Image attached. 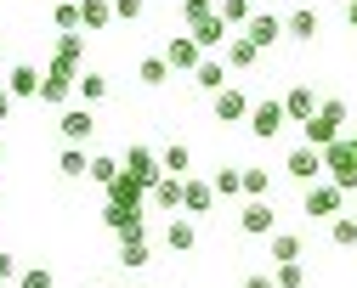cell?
<instances>
[{"label":"cell","mask_w":357,"mask_h":288,"mask_svg":"<svg viewBox=\"0 0 357 288\" xmlns=\"http://www.w3.org/2000/svg\"><path fill=\"white\" fill-rule=\"evenodd\" d=\"M346 23H351V29H357V0H346Z\"/></svg>","instance_id":"obj_45"},{"label":"cell","mask_w":357,"mask_h":288,"mask_svg":"<svg viewBox=\"0 0 357 288\" xmlns=\"http://www.w3.org/2000/svg\"><path fill=\"white\" fill-rule=\"evenodd\" d=\"M221 63L227 68H255L261 63V45L250 34H227V45H221Z\"/></svg>","instance_id":"obj_17"},{"label":"cell","mask_w":357,"mask_h":288,"mask_svg":"<svg viewBox=\"0 0 357 288\" xmlns=\"http://www.w3.org/2000/svg\"><path fill=\"white\" fill-rule=\"evenodd\" d=\"M188 34L199 40V51L210 57V51H221V45H227V34H233V29H227V23H221V12H204L199 23H188Z\"/></svg>","instance_id":"obj_10"},{"label":"cell","mask_w":357,"mask_h":288,"mask_svg":"<svg viewBox=\"0 0 357 288\" xmlns=\"http://www.w3.org/2000/svg\"><path fill=\"white\" fill-rule=\"evenodd\" d=\"M199 57H204V51H199V40H193V34H170V40H165V63H170L176 74H193Z\"/></svg>","instance_id":"obj_12"},{"label":"cell","mask_w":357,"mask_h":288,"mask_svg":"<svg viewBox=\"0 0 357 288\" xmlns=\"http://www.w3.org/2000/svg\"><path fill=\"white\" fill-rule=\"evenodd\" d=\"M238 226H244V237H273V226H278L273 198H250V204H244V215H238Z\"/></svg>","instance_id":"obj_11"},{"label":"cell","mask_w":357,"mask_h":288,"mask_svg":"<svg viewBox=\"0 0 357 288\" xmlns=\"http://www.w3.org/2000/svg\"><path fill=\"white\" fill-rule=\"evenodd\" d=\"M284 113H289V125H306L312 113H318V90L312 85H289L284 90Z\"/></svg>","instance_id":"obj_18"},{"label":"cell","mask_w":357,"mask_h":288,"mask_svg":"<svg viewBox=\"0 0 357 288\" xmlns=\"http://www.w3.org/2000/svg\"><path fill=\"white\" fill-rule=\"evenodd\" d=\"M284 175L289 181H301V186H312V181H324V147H312V141H301V147L284 159Z\"/></svg>","instance_id":"obj_7"},{"label":"cell","mask_w":357,"mask_h":288,"mask_svg":"<svg viewBox=\"0 0 357 288\" xmlns=\"http://www.w3.org/2000/svg\"><path fill=\"white\" fill-rule=\"evenodd\" d=\"M210 209H215V186H210V181H182V215L199 221V215H210Z\"/></svg>","instance_id":"obj_20"},{"label":"cell","mask_w":357,"mask_h":288,"mask_svg":"<svg viewBox=\"0 0 357 288\" xmlns=\"http://www.w3.org/2000/svg\"><path fill=\"white\" fill-rule=\"evenodd\" d=\"M6 277H17V260H12L6 249H0V282H6Z\"/></svg>","instance_id":"obj_44"},{"label":"cell","mask_w":357,"mask_h":288,"mask_svg":"<svg viewBox=\"0 0 357 288\" xmlns=\"http://www.w3.org/2000/svg\"><path fill=\"white\" fill-rule=\"evenodd\" d=\"M108 90H114V85H108V74H97V68L85 74V68H79V85H74V96H79L85 108H91V102H108Z\"/></svg>","instance_id":"obj_25"},{"label":"cell","mask_w":357,"mask_h":288,"mask_svg":"<svg viewBox=\"0 0 357 288\" xmlns=\"http://www.w3.org/2000/svg\"><path fill=\"white\" fill-rule=\"evenodd\" d=\"M74 85H79V68L52 57L46 74H40V102H46V108H68V102H74Z\"/></svg>","instance_id":"obj_2"},{"label":"cell","mask_w":357,"mask_h":288,"mask_svg":"<svg viewBox=\"0 0 357 288\" xmlns=\"http://www.w3.org/2000/svg\"><path fill=\"white\" fill-rule=\"evenodd\" d=\"M284 34H289L295 45H312V40L324 34V17L312 12V6H301V12H289V17H284Z\"/></svg>","instance_id":"obj_16"},{"label":"cell","mask_w":357,"mask_h":288,"mask_svg":"<svg viewBox=\"0 0 357 288\" xmlns=\"http://www.w3.org/2000/svg\"><path fill=\"white\" fill-rule=\"evenodd\" d=\"M114 175H119V159H108V153H91V181H97V186H108Z\"/></svg>","instance_id":"obj_39"},{"label":"cell","mask_w":357,"mask_h":288,"mask_svg":"<svg viewBox=\"0 0 357 288\" xmlns=\"http://www.w3.org/2000/svg\"><path fill=\"white\" fill-rule=\"evenodd\" d=\"M119 266H125V271L148 266V226H142V232H125V237H119Z\"/></svg>","instance_id":"obj_23"},{"label":"cell","mask_w":357,"mask_h":288,"mask_svg":"<svg viewBox=\"0 0 357 288\" xmlns=\"http://www.w3.org/2000/svg\"><path fill=\"white\" fill-rule=\"evenodd\" d=\"M102 192H108V204H125V209H148V186H142L137 175H125V170H119V175H114Z\"/></svg>","instance_id":"obj_13"},{"label":"cell","mask_w":357,"mask_h":288,"mask_svg":"<svg viewBox=\"0 0 357 288\" xmlns=\"http://www.w3.org/2000/svg\"><path fill=\"white\" fill-rule=\"evenodd\" d=\"M346 198H351V192L335 186L329 175H324V181H312V186H301V209H306L312 221H335V215H346Z\"/></svg>","instance_id":"obj_1"},{"label":"cell","mask_w":357,"mask_h":288,"mask_svg":"<svg viewBox=\"0 0 357 288\" xmlns=\"http://www.w3.org/2000/svg\"><path fill=\"white\" fill-rule=\"evenodd\" d=\"M244 198H273V181H266V170H244Z\"/></svg>","instance_id":"obj_38"},{"label":"cell","mask_w":357,"mask_h":288,"mask_svg":"<svg viewBox=\"0 0 357 288\" xmlns=\"http://www.w3.org/2000/svg\"><path fill=\"white\" fill-rule=\"evenodd\" d=\"M165 243H170V255H193V249H199V226H193V215H170Z\"/></svg>","instance_id":"obj_15"},{"label":"cell","mask_w":357,"mask_h":288,"mask_svg":"<svg viewBox=\"0 0 357 288\" xmlns=\"http://www.w3.org/2000/svg\"><path fill=\"white\" fill-rule=\"evenodd\" d=\"M114 17H125V23H137V17H142V0H114Z\"/></svg>","instance_id":"obj_41"},{"label":"cell","mask_w":357,"mask_h":288,"mask_svg":"<svg viewBox=\"0 0 357 288\" xmlns=\"http://www.w3.org/2000/svg\"><path fill=\"white\" fill-rule=\"evenodd\" d=\"M244 125H250L255 141H273V136L289 125V113H284V102H273V96H266V102H250V119H244Z\"/></svg>","instance_id":"obj_6"},{"label":"cell","mask_w":357,"mask_h":288,"mask_svg":"<svg viewBox=\"0 0 357 288\" xmlns=\"http://www.w3.org/2000/svg\"><path fill=\"white\" fill-rule=\"evenodd\" d=\"M6 90L17 96V102H34V96H40V68H34V63H17V68L6 74Z\"/></svg>","instance_id":"obj_22"},{"label":"cell","mask_w":357,"mask_h":288,"mask_svg":"<svg viewBox=\"0 0 357 288\" xmlns=\"http://www.w3.org/2000/svg\"><path fill=\"white\" fill-rule=\"evenodd\" d=\"M340 125H346V102H318V113H312L306 125H301V136L312 141V147H329V141H340Z\"/></svg>","instance_id":"obj_3"},{"label":"cell","mask_w":357,"mask_h":288,"mask_svg":"<svg viewBox=\"0 0 357 288\" xmlns=\"http://www.w3.org/2000/svg\"><path fill=\"white\" fill-rule=\"evenodd\" d=\"M57 175H68V181L91 175V159H85V147H68V141H63V153H57Z\"/></svg>","instance_id":"obj_28"},{"label":"cell","mask_w":357,"mask_h":288,"mask_svg":"<svg viewBox=\"0 0 357 288\" xmlns=\"http://www.w3.org/2000/svg\"><path fill=\"white\" fill-rule=\"evenodd\" d=\"M57 136L68 141V147H85V141L97 136V113L85 108V102H79V108H74V102H68V108H57Z\"/></svg>","instance_id":"obj_5"},{"label":"cell","mask_w":357,"mask_h":288,"mask_svg":"<svg viewBox=\"0 0 357 288\" xmlns=\"http://www.w3.org/2000/svg\"><path fill=\"white\" fill-rule=\"evenodd\" d=\"M351 198H357V192H351ZM351 215H357V209H351Z\"/></svg>","instance_id":"obj_48"},{"label":"cell","mask_w":357,"mask_h":288,"mask_svg":"<svg viewBox=\"0 0 357 288\" xmlns=\"http://www.w3.org/2000/svg\"><path fill=\"white\" fill-rule=\"evenodd\" d=\"M266 255H273V266L278 260H301V237L295 232H273V249H266Z\"/></svg>","instance_id":"obj_34"},{"label":"cell","mask_w":357,"mask_h":288,"mask_svg":"<svg viewBox=\"0 0 357 288\" xmlns=\"http://www.w3.org/2000/svg\"><path fill=\"white\" fill-rule=\"evenodd\" d=\"M0 153H6V141H0Z\"/></svg>","instance_id":"obj_47"},{"label":"cell","mask_w":357,"mask_h":288,"mask_svg":"<svg viewBox=\"0 0 357 288\" xmlns=\"http://www.w3.org/2000/svg\"><path fill=\"white\" fill-rule=\"evenodd\" d=\"M52 23H57L63 34H74V29H85V23H79V0H57V12H52Z\"/></svg>","instance_id":"obj_35"},{"label":"cell","mask_w":357,"mask_h":288,"mask_svg":"<svg viewBox=\"0 0 357 288\" xmlns=\"http://www.w3.org/2000/svg\"><path fill=\"white\" fill-rule=\"evenodd\" d=\"M17 288H57V277H52L46 266H23V271H17Z\"/></svg>","instance_id":"obj_37"},{"label":"cell","mask_w":357,"mask_h":288,"mask_svg":"<svg viewBox=\"0 0 357 288\" xmlns=\"http://www.w3.org/2000/svg\"><path fill=\"white\" fill-rule=\"evenodd\" d=\"M273 277H278V288H306V266L301 260H278Z\"/></svg>","instance_id":"obj_36"},{"label":"cell","mask_w":357,"mask_h":288,"mask_svg":"<svg viewBox=\"0 0 357 288\" xmlns=\"http://www.w3.org/2000/svg\"><path fill=\"white\" fill-rule=\"evenodd\" d=\"M79 23L91 29V34H102L114 23V0H79Z\"/></svg>","instance_id":"obj_26"},{"label":"cell","mask_w":357,"mask_h":288,"mask_svg":"<svg viewBox=\"0 0 357 288\" xmlns=\"http://www.w3.org/2000/svg\"><path fill=\"white\" fill-rule=\"evenodd\" d=\"M0 51H6V40H0Z\"/></svg>","instance_id":"obj_46"},{"label":"cell","mask_w":357,"mask_h":288,"mask_svg":"<svg viewBox=\"0 0 357 288\" xmlns=\"http://www.w3.org/2000/svg\"><path fill=\"white\" fill-rule=\"evenodd\" d=\"M204 12H215V0H182V23H199Z\"/></svg>","instance_id":"obj_40"},{"label":"cell","mask_w":357,"mask_h":288,"mask_svg":"<svg viewBox=\"0 0 357 288\" xmlns=\"http://www.w3.org/2000/svg\"><path fill=\"white\" fill-rule=\"evenodd\" d=\"M182 181L188 175H159L148 186V209H165V215H182Z\"/></svg>","instance_id":"obj_14"},{"label":"cell","mask_w":357,"mask_h":288,"mask_svg":"<svg viewBox=\"0 0 357 288\" xmlns=\"http://www.w3.org/2000/svg\"><path fill=\"white\" fill-rule=\"evenodd\" d=\"M210 186H215V198H244V170H215Z\"/></svg>","instance_id":"obj_32"},{"label":"cell","mask_w":357,"mask_h":288,"mask_svg":"<svg viewBox=\"0 0 357 288\" xmlns=\"http://www.w3.org/2000/svg\"><path fill=\"white\" fill-rule=\"evenodd\" d=\"M159 164H165V175H188V164H193V147H182V141H170V147L159 153Z\"/></svg>","instance_id":"obj_33"},{"label":"cell","mask_w":357,"mask_h":288,"mask_svg":"<svg viewBox=\"0 0 357 288\" xmlns=\"http://www.w3.org/2000/svg\"><path fill=\"white\" fill-rule=\"evenodd\" d=\"M244 34L261 45V51H273V45L284 40V17H273V12H255V17L244 23Z\"/></svg>","instance_id":"obj_19"},{"label":"cell","mask_w":357,"mask_h":288,"mask_svg":"<svg viewBox=\"0 0 357 288\" xmlns=\"http://www.w3.org/2000/svg\"><path fill=\"white\" fill-rule=\"evenodd\" d=\"M329 243L335 249H357V215H335L329 221Z\"/></svg>","instance_id":"obj_31"},{"label":"cell","mask_w":357,"mask_h":288,"mask_svg":"<svg viewBox=\"0 0 357 288\" xmlns=\"http://www.w3.org/2000/svg\"><path fill=\"white\" fill-rule=\"evenodd\" d=\"M119 170H125V175H137L142 186H153V181L165 175V164H159V153H153V147H125Z\"/></svg>","instance_id":"obj_9"},{"label":"cell","mask_w":357,"mask_h":288,"mask_svg":"<svg viewBox=\"0 0 357 288\" xmlns=\"http://www.w3.org/2000/svg\"><path fill=\"white\" fill-rule=\"evenodd\" d=\"M215 12H221L227 29H244V23L255 17V0H215Z\"/></svg>","instance_id":"obj_29"},{"label":"cell","mask_w":357,"mask_h":288,"mask_svg":"<svg viewBox=\"0 0 357 288\" xmlns=\"http://www.w3.org/2000/svg\"><path fill=\"white\" fill-rule=\"evenodd\" d=\"M170 74H176V68H170V63H165V57H142V63H137V79H142V85H148V90H159V85H165V79H170Z\"/></svg>","instance_id":"obj_30"},{"label":"cell","mask_w":357,"mask_h":288,"mask_svg":"<svg viewBox=\"0 0 357 288\" xmlns=\"http://www.w3.org/2000/svg\"><path fill=\"white\" fill-rule=\"evenodd\" d=\"M12 108H17V96H12L6 85H0V125H6V119H12Z\"/></svg>","instance_id":"obj_43"},{"label":"cell","mask_w":357,"mask_h":288,"mask_svg":"<svg viewBox=\"0 0 357 288\" xmlns=\"http://www.w3.org/2000/svg\"><path fill=\"white\" fill-rule=\"evenodd\" d=\"M142 215H148V209H125V204H102V226H108L114 237H125V232H142Z\"/></svg>","instance_id":"obj_21"},{"label":"cell","mask_w":357,"mask_h":288,"mask_svg":"<svg viewBox=\"0 0 357 288\" xmlns=\"http://www.w3.org/2000/svg\"><path fill=\"white\" fill-rule=\"evenodd\" d=\"M210 108H215L221 125H244V119H250V96H244L238 85H221V90L210 96Z\"/></svg>","instance_id":"obj_8"},{"label":"cell","mask_w":357,"mask_h":288,"mask_svg":"<svg viewBox=\"0 0 357 288\" xmlns=\"http://www.w3.org/2000/svg\"><path fill=\"white\" fill-rule=\"evenodd\" d=\"M52 57L57 63H85V29H74V34H57V45H52Z\"/></svg>","instance_id":"obj_27"},{"label":"cell","mask_w":357,"mask_h":288,"mask_svg":"<svg viewBox=\"0 0 357 288\" xmlns=\"http://www.w3.org/2000/svg\"><path fill=\"white\" fill-rule=\"evenodd\" d=\"M324 175H329L335 186L357 192V147H351V136H340V141H329V147H324Z\"/></svg>","instance_id":"obj_4"},{"label":"cell","mask_w":357,"mask_h":288,"mask_svg":"<svg viewBox=\"0 0 357 288\" xmlns=\"http://www.w3.org/2000/svg\"><path fill=\"white\" fill-rule=\"evenodd\" d=\"M238 288H278V277H266V271H250Z\"/></svg>","instance_id":"obj_42"},{"label":"cell","mask_w":357,"mask_h":288,"mask_svg":"<svg viewBox=\"0 0 357 288\" xmlns=\"http://www.w3.org/2000/svg\"><path fill=\"white\" fill-rule=\"evenodd\" d=\"M193 85H199V90H210V96H215V90H221V85H227V63H221V57H215V51H210V57H199V68H193Z\"/></svg>","instance_id":"obj_24"}]
</instances>
